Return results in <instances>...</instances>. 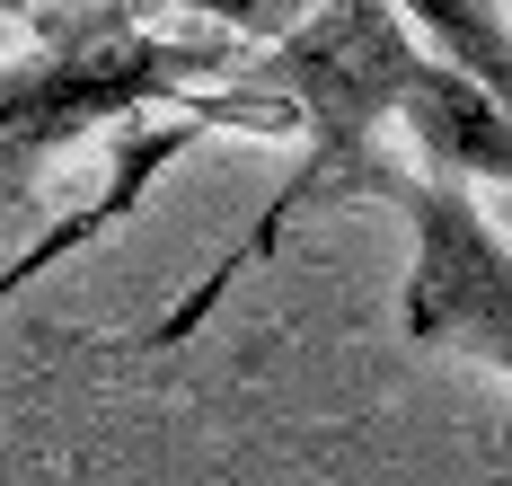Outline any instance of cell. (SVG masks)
<instances>
[{"label":"cell","mask_w":512,"mask_h":486,"mask_svg":"<svg viewBox=\"0 0 512 486\" xmlns=\"http://www.w3.org/2000/svg\"><path fill=\"white\" fill-rule=\"evenodd\" d=\"M433 62L442 54L424 45V27L407 18V0H327V9H309L283 45H265L256 62H239V89L265 107V133H301V168L265 195V213L248 221V239H239L230 257H212V266L186 283V301L142 336L151 354L159 345H186V336L221 310V292L283 248V230H292L309 204H327V195H371L380 133L407 115V98L424 89Z\"/></svg>","instance_id":"obj_1"},{"label":"cell","mask_w":512,"mask_h":486,"mask_svg":"<svg viewBox=\"0 0 512 486\" xmlns=\"http://www.w3.org/2000/svg\"><path fill=\"white\" fill-rule=\"evenodd\" d=\"M45 18V9H36ZM239 71L230 36H177L151 27L142 0H89L71 18H45L36 45L0 62V213L36 186V168L142 107H186Z\"/></svg>","instance_id":"obj_2"},{"label":"cell","mask_w":512,"mask_h":486,"mask_svg":"<svg viewBox=\"0 0 512 486\" xmlns=\"http://www.w3.org/2000/svg\"><path fill=\"white\" fill-rule=\"evenodd\" d=\"M371 195L407 213V283H398V327L424 354H460L512 380V230L460 177L433 168H371Z\"/></svg>","instance_id":"obj_3"},{"label":"cell","mask_w":512,"mask_h":486,"mask_svg":"<svg viewBox=\"0 0 512 486\" xmlns=\"http://www.w3.org/2000/svg\"><path fill=\"white\" fill-rule=\"evenodd\" d=\"M204 133H212V124H204L195 107H186V115H168V124H142V133H133V142L115 151V168H106L98 186H89V195H80L71 213L53 221V230H36V239H27V248H18V257L0 266V301H18V292H27L36 274H53L62 257L98 248L106 230H115V221L133 213V204H142V195H151V186H159V177H168L177 160H186V151H195Z\"/></svg>","instance_id":"obj_4"},{"label":"cell","mask_w":512,"mask_h":486,"mask_svg":"<svg viewBox=\"0 0 512 486\" xmlns=\"http://www.w3.org/2000/svg\"><path fill=\"white\" fill-rule=\"evenodd\" d=\"M407 142H415V168H433V177H486V186H512V124L504 107L468 80L460 62L442 54L424 71V89L407 98Z\"/></svg>","instance_id":"obj_5"},{"label":"cell","mask_w":512,"mask_h":486,"mask_svg":"<svg viewBox=\"0 0 512 486\" xmlns=\"http://www.w3.org/2000/svg\"><path fill=\"white\" fill-rule=\"evenodd\" d=\"M407 18L424 27V45L460 62L512 124V9L504 0H407Z\"/></svg>","instance_id":"obj_6"},{"label":"cell","mask_w":512,"mask_h":486,"mask_svg":"<svg viewBox=\"0 0 512 486\" xmlns=\"http://www.w3.org/2000/svg\"><path fill=\"white\" fill-rule=\"evenodd\" d=\"M159 9H195V18H212V36L265 54V45H283L309 9H327V0H159Z\"/></svg>","instance_id":"obj_7"},{"label":"cell","mask_w":512,"mask_h":486,"mask_svg":"<svg viewBox=\"0 0 512 486\" xmlns=\"http://www.w3.org/2000/svg\"><path fill=\"white\" fill-rule=\"evenodd\" d=\"M36 9H45V0H0V18H36Z\"/></svg>","instance_id":"obj_8"}]
</instances>
